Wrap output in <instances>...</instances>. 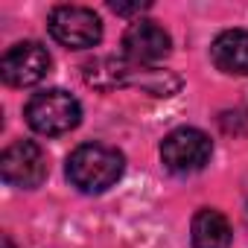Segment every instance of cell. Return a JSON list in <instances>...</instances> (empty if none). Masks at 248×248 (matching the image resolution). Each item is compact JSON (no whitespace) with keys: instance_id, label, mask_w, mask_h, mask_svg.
<instances>
[{"instance_id":"5","label":"cell","mask_w":248,"mask_h":248,"mask_svg":"<svg viewBox=\"0 0 248 248\" xmlns=\"http://www.w3.org/2000/svg\"><path fill=\"white\" fill-rule=\"evenodd\" d=\"M0 175L18 190H35L47 178V152L35 140H15L0 155Z\"/></svg>"},{"instance_id":"12","label":"cell","mask_w":248,"mask_h":248,"mask_svg":"<svg viewBox=\"0 0 248 248\" xmlns=\"http://www.w3.org/2000/svg\"><path fill=\"white\" fill-rule=\"evenodd\" d=\"M0 242H3V248H12V239H9V233H3V239H0Z\"/></svg>"},{"instance_id":"10","label":"cell","mask_w":248,"mask_h":248,"mask_svg":"<svg viewBox=\"0 0 248 248\" xmlns=\"http://www.w3.org/2000/svg\"><path fill=\"white\" fill-rule=\"evenodd\" d=\"M129 73L132 62L129 59H117V56H102L93 62L82 64V76L91 88L96 91H117V88H129Z\"/></svg>"},{"instance_id":"6","label":"cell","mask_w":248,"mask_h":248,"mask_svg":"<svg viewBox=\"0 0 248 248\" xmlns=\"http://www.w3.org/2000/svg\"><path fill=\"white\" fill-rule=\"evenodd\" d=\"M53 67V59L47 47L38 41H21L6 50L3 62H0V76L9 88H32L38 85Z\"/></svg>"},{"instance_id":"1","label":"cell","mask_w":248,"mask_h":248,"mask_svg":"<svg viewBox=\"0 0 248 248\" xmlns=\"http://www.w3.org/2000/svg\"><path fill=\"white\" fill-rule=\"evenodd\" d=\"M126 170V158L120 149L105 143H82L67 158V178L82 193H105L114 187Z\"/></svg>"},{"instance_id":"7","label":"cell","mask_w":248,"mask_h":248,"mask_svg":"<svg viewBox=\"0 0 248 248\" xmlns=\"http://www.w3.org/2000/svg\"><path fill=\"white\" fill-rule=\"evenodd\" d=\"M172 50V38L170 32L155 24V21H135L126 32H123V53L129 62L152 67L161 59H167Z\"/></svg>"},{"instance_id":"8","label":"cell","mask_w":248,"mask_h":248,"mask_svg":"<svg viewBox=\"0 0 248 248\" xmlns=\"http://www.w3.org/2000/svg\"><path fill=\"white\" fill-rule=\"evenodd\" d=\"M213 64L228 76H248V30H225L210 44Z\"/></svg>"},{"instance_id":"3","label":"cell","mask_w":248,"mask_h":248,"mask_svg":"<svg viewBox=\"0 0 248 248\" xmlns=\"http://www.w3.org/2000/svg\"><path fill=\"white\" fill-rule=\"evenodd\" d=\"M210 155H213L210 138L193 126H181V129L170 132L161 143V161L175 175H190V172L204 170Z\"/></svg>"},{"instance_id":"9","label":"cell","mask_w":248,"mask_h":248,"mask_svg":"<svg viewBox=\"0 0 248 248\" xmlns=\"http://www.w3.org/2000/svg\"><path fill=\"white\" fill-rule=\"evenodd\" d=\"M190 242H193V248H231V242H233L231 222H228L219 210L202 207V210L193 216Z\"/></svg>"},{"instance_id":"11","label":"cell","mask_w":248,"mask_h":248,"mask_svg":"<svg viewBox=\"0 0 248 248\" xmlns=\"http://www.w3.org/2000/svg\"><path fill=\"white\" fill-rule=\"evenodd\" d=\"M111 6V12H117V15H140V12H146L152 3H149V0H140V3H117V0H114V3H108Z\"/></svg>"},{"instance_id":"4","label":"cell","mask_w":248,"mask_h":248,"mask_svg":"<svg viewBox=\"0 0 248 248\" xmlns=\"http://www.w3.org/2000/svg\"><path fill=\"white\" fill-rule=\"evenodd\" d=\"M50 35L70 50H88L96 47L102 38V21L93 9L85 6H56L47 21Z\"/></svg>"},{"instance_id":"2","label":"cell","mask_w":248,"mask_h":248,"mask_svg":"<svg viewBox=\"0 0 248 248\" xmlns=\"http://www.w3.org/2000/svg\"><path fill=\"white\" fill-rule=\"evenodd\" d=\"M24 117H27V123H30L32 132L47 135V138H56V135H64V132H70V129L79 126L82 105H79V99L73 93H67L62 88H53V91L35 93L27 102Z\"/></svg>"}]
</instances>
